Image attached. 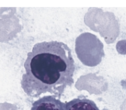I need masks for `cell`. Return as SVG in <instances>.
I'll return each instance as SVG.
<instances>
[{"label": "cell", "instance_id": "obj_4", "mask_svg": "<svg viewBox=\"0 0 126 110\" xmlns=\"http://www.w3.org/2000/svg\"><path fill=\"white\" fill-rule=\"evenodd\" d=\"M66 102L53 96H45L39 99L32 104L31 110H65Z\"/></svg>", "mask_w": 126, "mask_h": 110}, {"label": "cell", "instance_id": "obj_2", "mask_svg": "<svg viewBox=\"0 0 126 110\" xmlns=\"http://www.w3.org/2000/svg\"><path fill=\"white\" fill-rule=\"evenodd\" d=\"M84 22L92 31L99 33L108 44L114 43L119 36L120 24L112 12L90 8L84 16Z\"/></svg>", "mask_w": 126, "mask_h": 110}, {"label": "cell", "instance_id": "obj_5", "mask_svg": "<svg viewBox=\"0 0 126 110\" xmlns=\"http://www.w3.org/2000/svg\"><path fill=\"white\" fill-rule=\"evenodd\" d=\"M65 110H100L95 103L86 98H75L66 102Z\"/></svg>", "mask_w": 126, "mask_h": 110}, {"label": "cell", "instance_id": "obj_1", "mask_svg": "<svg viewBox=\"0 0 126 110\" xmlns=\"http://www.w3.org/2000/svg\"><path fill=\"white\" fill-rule=\"evenodd\" d=\"M26 73L21 85L32 98L47 92L60 99L68 87L74 83L75 60L71 50L65 43L44 41L33 45L24 63Z\"/></svg>", "mask_w": 126, "mask_h": 110}, {"label": "cell", "instance_id": "obj_3", "mask_svg": "<svg viewBox=\"0 0 126 110\" xmlns=\"http://www.w3.org/2000/svg\"><path fill=\"white\" fill-rule=\"evenodd\" d=\"M75 51L83 65L95 67L105 56L103 44L95 35L89 32L81 33L75 41Z\"/></svg>", "mask_w": 126, "mask_h": 110}, {"label": "cell", "instance_id": "obj_6", "mask_svg": "<svg viewBox=\"0 0 126 110\" xmlns=\"http://www.w3.org/2000/svg\"><path fill=\"white\" fill-rule=\"evenodd\" d=\"M116 50L119 54L126 55V40H120L117 43Z\"/></svg>", "mask_w": 126, "mask_h": 110}, {"label": "cell", "instance_id": "obj_7", "mask_svg": "<svg viewBox=\"0 0 126 110\" xmlns=\"http://www.w3.org/2000/svg\"><path fill=\"white\" fill-rule=\"evenodd\" d=\"M0 110H16V107L9 104H0Z\"/></svg>", "mask_w": 126, "mask_h": 110}]
</instances>
